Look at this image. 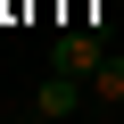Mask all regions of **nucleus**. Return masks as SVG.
<instances>
[{
  "mask_svg": "<svg viewBox=\"0 0 124 124\" xmlns=\"http://www.w3.org/2000/svg\"><path fill=\"white\" fill-rule=\"evenodd\" d=\"M99 58H108V25H75V33H58V50H50V66H66V75H99Z\"/></svg>",
  "mask_w": 124,
  "mask_h": 124,
  "instance_id": "f257e3e1",
  "label": "nucleus"
},
{
  "mask_svg": "<svg viewBox=\"0 0 124 124\" xmlns=\"http://www.w3.org/2000/svg\"><path fill=\"white\" fill-rule=\"evenodd\" d=\"M83 91H91L83 75H66V66H50V75L33 83V116H41V124H66V116L83 108Z\"/></svg>",
  "mask_w": 124,
  "mask_h": 124,
  "instance_id": "f03ea898",
  "label": "nucleus"
},
{
  "mask_svg": "<svg viewBox=\"0 0 124 124\" xmlns=\"http://www.w3.org/2000/svg\"><path fill=\"white\" fill-rule=\"evenodd\" d=\"M91 91H99L108 108H124V50H108V58H99V75H91Z\"/></svg>",
  "mask_w": 124,
  "mask_h": 124,
  "instance_id": "7ed1b4c3",
  "label": "nucleus"
}]
</instances>
